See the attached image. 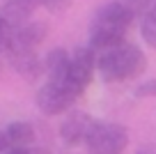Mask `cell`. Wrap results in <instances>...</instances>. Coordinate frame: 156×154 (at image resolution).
<instances>
[{
  "instance_id": "ac0fdd59",
  "label": "cell",
  "mask_w": 156,
  "mask_h": 154,
  "mask_svg": "<svg viewBox=\"0 0 156 154\" xmlns=\"http://www.w3.org/2000/svg\"><path fill=\"white\" fill-rule=\"evenodd\" d=\"M138 154H156V149H140Z\"/></svg>"
},
{
  "instance_id": "30bf717a",
  "label": "cell",
  "mask_w": 156,
  "mask_h": 154,
  "mask_svg": "<svg viewBox=\"0 0 156 154\" xmlns=\"http://www.w3.org/2000/svg\"><path fill=\"white\" fill-rule=\"evenodd\" d=\"M5 140H7V147H28L30 143L34 140V129L30 122H23V120H16V122H9L5 127Z\"/></svg>"
},
{
  "instance_id": "7c38bea8",
  "label": "cell",
  "mask_w": 156,
  "mask_h": 154,
  "mask_svg": "<svg viewBox=\"0 0 156 154\" xmlns=\"http://www.w3.org/2000/svg\"><path fill=\"white\" fill-rule=\"evenodd\" d=\"M119 2H122V5L126 7L133 16H145L147 12L154 7L156 0H119Z\"/></svg>"
},
{
  "instance_id": "4fadbf2b",
  "label": "cell",
  "mask_w": 156,
  "mask_h": 154,
  "mask_svg": "<svg viewBox=\"0 0 156 154\" xmlns=\"http://www.w3.org/2000/svg\"><path fill=\"white\" fill-rule=\"evenodd\" d=\"M71 2L73 0H39V7L48 9L51 14H62V12H67L71 7Z\"/></svg>"
},
{
  "instance_id": "9c48e42d",
  "label": "cell",
  "mask_w": 156,
  "mask_h": 154,
  "mask_svg": "<svg viewBox=\"0 0 156 154\" xmlns=\"http://www.w3.org/2000/svg\"><path fill=\"white\" fill-rule=\"evenodd\" d=\"M39 9V0H7L2 9H0V16L12 25H23L30 21V16Z\"/></svg>"
},
{
  "instance_id": "e0dca14e",
  "label": "cell",
  "mask_w": 156,
  "mask_h": 154,
  "mask_svg": "<svg viewBox=\"0 0 156 154\" xmlns=\"http://www.w3.org/2000/svg\"><path fill=\"white\" fill-rule=\"evenodd\" d=\"M5 149H7V140H5V134L0 131V154L5 152Z\"/></svg>"
},
{
  "instance_id": "6da1fadb",
  "label": "cell",
  "mask_w": 156,
  "mask_h": 154,
  "mask_svg": "<svg viewBox=\"0 0 156 154\" xmlns=\"http://www.w3.org/2000/svg\"><path fill=\"white\" fill-rule=\"evenodd\" d=\"M136 16L119 2V0H110L106 5H101L92 16L90 23V42L87 46L92 51H110V48L119 46L126 42V32L131 28Z\"/></svg>"
},
{
  "instance_id": "5b68a950",
  "label": "cell",
  "mask_w": 156,
  "mask_h": 154,
  "mask_svg": "<svg viewBox=\"0 0 156 154\" xmlns=\"http://www.w3.org/2000/svg\"><path fill=\"white\" fill-rule=\"evenodd\" d=\"M97 72V55L90 46H78L73 48L71 58H69V81L80 94L85 87L92 83V76Z\"/></svg>"
},
{
  "instance_id": "ba28073f",
  "label": "cell",
  "mask_w": 156,
  "mask_h": 154,
  "mask_svg": "<svg viewBox=\"0 0 156 154\" xmlns=\"http://www.w3.org/2000/svg\"><path fill=\"white\" fill-rule=\"evenodd\" d=\"M9 64L19 76H23L28 83H34L44 74V60H39L37 51H23V48H7L5 51Z\"/></svg>"
},
{
  "instance_id": "8992f818",
  "label": "cell",
  "mask_w": 156,
  "mask_h": 154,
  "mask_svg": "<svg viewBox=\"0 0 156 154\" xmlns=\"http://www.w3.org/2000/svg\"><path fill=\"white\" fill-rule=\"evenodd\" d=\"M94 122L97 120H94L92 115H87V113L71 111L64 117V122L60 124V138H62V143L69 145V147L85 145V138H87V134L92 131Z\"/></svg>"
},
{
  "instance_id": "8fae6325",
  "label": "cell",
  "mask_w": 156,
  "mask_h": 154,
  "mask_svg": "<svg viewBox=\"0 0 156 154\" xmlns=\"http://www.w3.org/2000/svg\"><path fill=\"white\" fill-rule=\"evenodd\" d=\"M140 35H142V39H145L147 46L156 48V2H154V7L142 16V21H140Z\"/></svg>"
},
{
  "instance_id": "5bb4252c",
  "label": "cell",
  "mask_w": 156,
  "mask_h": 154,
  "mask_svg": "<svg viewBox=\"0 0 156 154\" xmlns=\"http://www.w3.org/2000/svg\"><path fill=\"white\" fill-rule=\"evenodd\" d=\"M133 94L138 97V99H147V97H156V81L151 78V81H145L140 83V85L133 90Z\"/></svg>"
},
{
  "instance_id": "9a60e30c",
  "label": "cell",
  "mask_w": 156,
  "mask_h": 154,
  "mask_svg": "<svg viewBox=\"0 0 156 154\" xmlns=\"http://www.w3.org/2000/svg\"><path fill=\"white\" fill-rule=\"evenodd\" d=\"M9 35H12V25L0 16V48H2V51H5L7 42H9Z\"/></svg>"
},
{
  "instance_id": "277c9868",
  "label": "cell",
  "mask_w": 156,
  "mask_h": 154,
  "mask_svg": "<svg viewBox=\"0 0 156 154\" xmlns=\"http://www.w3.org/2000/svg\"><path fill=\"white\" fill-rule=\"evenodd\" d=\"M78 92L73 90L69 83H55L46 81L44 85L37 90V106L44 115H62L76 104Z\"/></svg>"
},
{
  "instance_id": "2e32d148",
  "label": "cell",
  "mask_w": 156,
  "mask_h": 154,
  "mask_svg": "<svg viewBox=\"0 0 156 154\" xmlns=\"http://www.w3.org/2000/svg\"><path fill=\"white\" fill-rule=\"evenodd\" d=\"M2 154H30L28 147H7Z\"/></svg>"
},
{
  "instance_id": "7a4b0ae2",
  "label": "cell",
  "mask_w": 156,
  "mask_h": 154,
  "mask_svg": "<svg viewBox=\"0 0 156 154\" xmlns=\"http://www.w3.org/2000/svg\"><path fill=\"white\" fill-rule=\"evenodd\" d=\"M147 69V55L136 44H119V46L103 51L97 58V72L103 83H124L140 76Z\"/></svg>"
},
{
  "instance_id": "52a82bcc",
  "label": "cell",
  "mask_w": 156,
  "mask_h": 154,
  "mask_svg": "<svg viewBox=\"0 0 156 154\" xmlns=\"http://www.w3.org/2000/svg\"><path fill=\"white\" fill-rule=\"evenodd\" d=\"M46 37V23L41 21H28L23 25H16L12 28L9 42H7V48H23V51H37V46L44 42Z\"/></svg>"
},
{
  "instance_id": "3957f363",
  "label": "cell",
  "mask_w": 156,
  "mask_h": 154,
  "mask_svg": "<svg viewBox=\"0 0 156 154\" xmlns=\"http://www.w3.org/2000/svg\"><path fill=\"white\" fill-rule=\"evenodd\" d=\"M129 145V131L122 124L97 120L85 138L87 154H124Z\"/></svg>"
}]
</instances>
